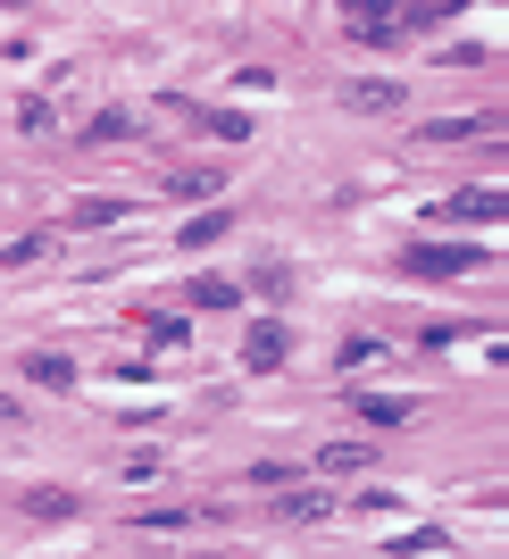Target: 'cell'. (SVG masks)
Listing matches in <instances>:
<instances>
[{
  "instance_id": "6da1fadb",
  "label": "cell",
  "mask_w": 509,
  "mask_h": 559,
  "mask_svg": "<svg viewBox=\"0 0 509 559\" xmlns=\"http://www.w3.org/2000/svg\"><path fill=\"white\" fill-rule=\"evenodd\" d=\"M343 34L351 43H393L401 34V0H343Z\"/></svg>"
},
{
  "instance_id": "7a4b0ae2",
  "label": "cell",
  "mask_w": 509,
  "mask_h": 559,
  "mask_svg": "<svg viewBox=\"0 0 509 559\" xmlns=\"http://www.w3.org/2000/svg\"><path fill=\"white\" fill-rule=\"evenodd\" d=\"M401 267H410V276H467V267H476V251H467V242H417Z\"/></svg>"
},
{
  "instance_id": "3957f363",
  "label": "cell",
  "mask_w": 509,
  "mask_h": 559,
  "mask_svg": "<svg viewBox=\"0 0 509 559\" xmlns=\"http://www.w3.org/2000/svg\"><path fill=\"white\" fill-rule=\"evenodd\" d=\"M442 217H451V226H460V217H509V192L467 185V192H451V201H442Z\"/></svg>"
},
{
  "instance_id": "277c9868",
  "label": "cell",
  "mask_w": 509,
  "mask_h": 559,
  "mask_svg": "<svg viewBox=\"0 0 509 559\" xmlns=\"http://www.w3.org/2000/svg\"><path fill=\"white\" fill-rule=\"evenodd\" d=\"M242 368H251V376L284 368V326H276V318H268V326H251V343H242Z\"/></svg>"
},
{
  "instance_id": "5b68a950",
  "label": "cell",
  "mask_w": 509,
  "mask_h": 559,
  "mask_svg": "<svg viewBox=\"0 0 509 559\" xmlns=\"http://www.w3.org/2000/svg\"><path fill=\"white\" fill-rule=\"evenodd\" d=\"M351 109H376V117H393V109H401V84L368 75V84H351Z\"/></svg>"
},
{
  "instance_id": "8992f818",
  "label": "cell",
  "mask_w": 509,
  "mask_h": 559,
  "mask_svg": "<svg viewBox=\"0 0 509 559\" xmlns=\"http://www.w3.org/2000/svg\"><path fill=\"white\" fill-rule=\"evenodd\" d=\"M25 376H34V384H50V393H68V384H75V368L59 359V350H34V359H25Z\"/></svg>"
},
{
  "instance_id": "52a82bcc",
  "label": "cell",
  "mask_w": 509,
  "mask_h": 559,
  "mask_svg": "<svg viewBox=\"0 0 509 559\" xmlns=\"http://www.w3.org/2000/svg\"><path fill=\"white\" fill-rule=\"evenodd\" d=\"M167 192H176V201H209V192H217V167H176Z\"/></svg>"
},
{
  "instance_id": "ba28073f",
  "label": "cell",
  "mask_w": 509,
  "mask_h": 559,
  "mask_svg": "<svg viewBox=\"0 0 509 559\" xmlns=\"http://www.w3.org/2000/svg\"><path fill=\"white\" fill-rule=\"evenodd\" d=\"M242 301V284H226V276H192V309H234Z\"/></svg>"
},
{
  "instance_id": "9c48e42d",
  "label": "cell",
  "mask_w": 509,
  "mask_h": 559,
  "mask_svg": "<svg viewBox=\"0 0 509 559\" xmlns=\"http://www.w3.org/2000/svg\"><path fill=\"white\" fill-rule=\"evenodd\" d=\"M359 418H368V426H401V418H410V401H401V393H359Z\"/></svg>"
},
{
  "instance_id": "30bf717a",
  "label": "cell",
  "mask_w": 509,
  "mask_h": 559,
  "mask_svg": "<svg viewBox=\"0 0 509 559\" xmlns=\"http://www.w3.org/2000/svg\"><path fill=\"white\" fill-rule=\"evenodd\" d=\"M467 134H493V117H435L426 142H467Z\"/></svg>"
},
{
  "instance_id": "8fae6325",
  "label": "cell",
  "mask_w": 509,
  "mask_h": 559,
  "mask_svg": "<svg viewBox=\"0 0 509 559\" xmlns=\"http://www.w3.org/2000/svg\"><path fill=\"white\" fill-rule=\"evenodd\" d=\"M226 226H234L226 210H201V217H192V226H185V251H209V242H217V234H226Z\"/></svg>"
},
{
  "instance_id": "7c38bea8",
  "label": "cell",
  "mask_w": 509,
  "mask_h": 559,
  "mask_svg": "<svg viewBox=\"0 0 509 559\" xmlns=\"http://www.w3.org/2000/svg\"><path fill=\"white\" fill-rule=\"evenodd\" d=\"M318 467H334V476H351V467H368V443H325Z\"/></svg>"
},
{
  "instance_id": "4fadbf2b",
  "label": "cell",
  "mask_w": 509,
  "mask_h": 559,
  "mask_svg": "<svg viewBox=\"0 0 509 559\" xmlns=\"http://www.w3.org/2000/svg\"><path fill=\"white\" fill-rule=\"evenodd\" d=\"M25 518H75V492H25Z\"/></svg>"
},
{
  "instance_id": "5bb4252c",
  "label": "cell",
  "mask_w": 509,
  "mask_h": 559,
  "mask_svg": "<svg viewBox=\"0 0 509 559\" xmlns=\"http://www.w3.org/2000/svg\"><path fill=\"white\" fill-rule=\"evenodd\" d=\"M126 217V201H75V226H117Z\"/></svg>"
},
{
  "instance_id": "9a60e30c",
  "label": "cell",
  "mask_w": 509,
  "mask_h": 559,
  "mask_svg": "<svg viewBox=\"0 0 509 559\" xmlns=\"http://www.w3.org/2000/svg\"><path fill=\"white\" fill-rule=\"evenodd\" d=\"M0 418H17V401H9V393H0Z\"/></svg>"
}]
</instances>
